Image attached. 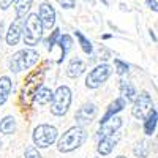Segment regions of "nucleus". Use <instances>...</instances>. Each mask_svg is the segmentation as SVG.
<instances>
[{"instance_id": "f257e3e1", "label": "nucleus", "mask_w": 158, "mask_h": 158, "mask_svg": "<svg viewBox=\"0 0 158 158\" xmlns=\"http://www.w3.org/2000/svg\"><path fill=\"white\" fill-rule=\"evenodd\" d=\"M22 36H24V43L27 46H36L40 40L43 38V25L40 22L36 13H32V15L25 18L22 24Z\"/></svg>"}, {"instance_id": "f03ea898", "label": "nucleus", "mask_w": 158, "mask_h": 158, "mask_svg": "<svg viewBox=\"0 0 158 158\" xmlns=\"http://www.w3.org/2000/svg\"><path fill=\"white\" fill-rule=\"evenodd\" d=\"M85 139H87V131L81 127H73L68 131H65L63 136L59 139V150L71 152L77 147H81Z\"/></svg>"}, {"instance_id": "7ed1b4c3", "label": "nucleus", "mask_w": 158, "mask_h": 158, "mask_svg": "<svg viewBox=\"0 0 158 158\" xmlns=\"http://www.w3.org/2000/svg\"><path fill=\"white\" fill-rule=\"evenodd\" d=\"M38 52L35 49H22L18 51L16 54H13L10 59V71L13 73H21L29 70L30 67L38 62Z\"/></svg>"}, {"instance_id": "20e7f679", "label": "nucleus", "mask_w": 158, "mask_h": 158, "mask_svg": "<svg viewBox=\"0 0 158 158\" xmlns=\"http://www.w3.org/2000/svg\"><path fill=\"white\" fill-rule=\"evenodd\" d=\"M44 68H40V70H35L33 73L29 74V77L25 79V84L22 87V92H21V98H22V103L25 104H30L36 95V92L41 89L43 85V79H44Z\"/></svg>"}, {"instance_id": "39448f33", "label": "nucleus", "mask_w": 158, "mask_h": 158, "mask_svg": "<svg viewBox=\"0 0 158 158\" xmlns=\"http://www.w3.org/2000/svg\"><path fill=\"white\" fill-rule=\"evenodd\" d=\"M71 104V90L67 85H60L54 95H52V104H51V112L54 115H65L70 109Z\"/></svg>"}, {"instance_id": "423d86ee", "label": "nucleus", "mask_w": 158, "mask_h": 158, "mask_svg": "<svg viewBox=\"0 0 158 158\" xmlns=\"http://www.w3.org/2000/svg\"><path fill=\"white\" fill-rule=\"evenodd\" d=\"M33 142L35 146H38L40 149H46L49 146H52L57 138H59V131L56 127L52 125H48V123H43V125H38L35 130H33Z\"/></svg>"}, {"instance_id": "0eeeda50", "label": "nucleus", "mask_w": 158, "mask_h": 158, "mask_svg": "<svg viewBox=\"0 0 158 158\" xmlns=\"http://www.w3.org/2000/svg\"><path fill=\"white\" fill-rule=\"evenodd\" d=\"M111 73H112V68L109 67V65L108 63H101V65L95 67L94 70L87 74L85 85L89 89H98L103 82L108 81V77L111 76Z\"/></svg>"}, {"instance_id": "6e6552de", "label": "nucleus", "mask_w": 158, "mask_h": 158, "mask_svg": "<svg viewBox=\"0 0 158 158\" xmlns=\"http://www.w3.org/2000/svg\"><path fill=\"white\" fill-rule=\"evenodd\" d=\"M152 108H153V104H152L150 95L147 94V92H141V94L136 97V100H135V104H133L131 112H133V115L136 118H139V120H146L147 115L152 111Z\"/></svg>"}, {"instance_id": "1a4fd4ad", "label": "nucleus", "mask_w": 158, "mask_h": 158, "mask_svg": "<svg viewBox=\"0 0 158 158\" xmlns=\"http://www.w3.org/2000/svg\"><path fill=\"white\" fill-rule=\"evenodd\" d=\"M97 114H98V108H97V104H94V103H85V104H82V106L77 109L76 115H74L77 127L84 128V125L92 123V120H95Z\"/></svg>"}, {"instance_id": "9d476101", "label": "nucleus", "mask_w": 158, "mask_h": 158, "mask_svg": "<svg viewBox=\"0 0 158 158\" xmlns=\"http://www.w3.org/2000/svg\"><path fill=\"white\" fill-rule=\"evenodd\" d=\"M38 18H40V22H41L43 25V29H52L54 27V24H56V10L54 6H52L51 3H41L40 5V10H38Z\"/></svg>"}, {"instance_id": "9b49d317", "label": "nucleus", "mask_w": 158, "mask_h": 158, "mask_svg": "<svg viewBox=\"0 0 158 158\" xmlns=\"http://www.w3.org/2000/svg\"><path fill=\"white\" fill-rule=\"evenodd\" d=\"M122 127V117H118V115H114L111 118H108L106 122H103L100 123V131H98V136H111L114 135L115 131Z\"/></svg>"}, {"instance_id": "f8f14e48", "label": "nucleus", "mask_w": 158, "mask_h": 158, "mask_svg": "<svg viewBox=\"0 0 158 158\" xmlns=\"http://www.w3.org/2000/svg\"><path fill=\"white\" fill-rule=\"evenodd\" d=\"M22 36V21L21 19H15L10 27H8V32H6V43L10 46H16L19 43V40Z\"/></svg>"}, {"instance_id": "ddd939ff", "label": "nucleus", "mask_w": 158, "mask_h": 158, "mask_svg": "<svg viewBox=\"0 0 158 158\" xmlns=\"http://www.w3.org/2000/svg\"><path fill=\"white\" fill-rule=\"evenodd\" d=\"M118 135H111V136H104V138H101V141H100V144H98V153L100 155H103V156H106V155H109L112 150H114V147H115V144H117V141H118Z\"/></svg>"}, {"instance_id": "4468645a", "label": "nucleus", "mask_w": 158, "mask_h": 158, "mask_svg": "<svg viewBox=\"0 0 158 158\" xmlns=\"http://www.w3.org/2000/svg\"><path fill=\"white\" fill-rule=\"evenodd\" d=\"M85 71V63L82 59L79 57H73L71 62L68 63V68H67V76L68 77H77L81 76Z\"/></svg>"}, {"instance_id": "2eb2a0df", "label": "nucleus", "mask_w": 158, "mask_h": 158, "mask_svg": "<svg viewBox=\"0 0 158 158\" xmlns=\"http://www.w3.org/2000/svg\"><path fill=\"white\" fill-rule=\"evenodd\" d=\"M125 104H127V101L122 98V97H118V98H115L111 104H109V108H108V111H106V114L103 115V118L100 120V123H103V122H106L108 118H111V117H114L117 112H120L123 108H125Z\"/></svg>"}, {"instance_id": "dca6fc26", "label": "nucleus", "mask_w": 158, "mask_h": 158, "mask_svg": "<svg viewBox=\"0 0 158 158\" xmlns=\"http://www.w3.org/2000/svg\"><path fill=\"white\" fill-rule=\"evenodd\" d=\"M120 94H122V98H123L127 103H128V101H130V103L135 101L136 97H138L135 85L131 84V82H128V81H120Z\"/></svg>"}, {"instance_id": "f3484780", "label": "nucleus", "mask_w": 158, "mask_h": 158, "mask_svg": "<svg viewBox=\"0 0 158 158\" xmlns=\"http://www.w3.org/2000/svg\"><path fill=\"white\" fill-rule=\"evenodd\" d=\"M13 82L8 76H2L0 77V106L6 103L8 97H10V92H11Z\"/></svg>"}, {"instance_id": "a211bd4d", "label": "nucleus", "mask_w": 158, "mask_h": 158, "mask_svg": "<svg viewBox=\"0 0 158 158\" xmlns=\"http://www.w3.org/2000/svg\"><path fill=\"white\" fill-rule=\"evenodd\" d=\"M15 10H16V19H24L25 15L30 11L32 8V0H16L15 2Z\"/></svg>"}, {"instance_id": "6ab92c4d", "label": "nucleus", "mask_w": 158, "mask_h": 158, "mask_svg": "<svg viewBox=\"0 0 158 158\" xmlns=\"http://www.w3.org/2000/svg\"><path fill=\"white\" fill-rule=\"evenodd\" d=\"M57 44H59L60 49H62V59H60L59 62H63V59L67 57V54L73 49V38H71L70 35H60Z\"/></svg>"}, {"instance_id": "aec40b11", "label": "nucleus", "mask_w": 158, "mask_h": 158, "mask_svg": "<svg viewBox=\"0 0 158 158\" xmlns=\"http://www.w3.org/2000/svg\"><path fill=\"white\" fill-rule=\"evenodd\" d=\"M156 122H158V114H156L155 109H152L150 114H149L147 118H146V123H144V133L149 135V136L153 135V131H155V128H156Z\"/></svg>"}, {"instance_id": "412c9836", "label": "nucleus", "mask_w": 158, "mask_h": 158, "mask_svg": "<svg viewBox=\"0 0 158 158\" xmlns=\"http://www.w3.org/2000/svg\"><path fill=\"white\" fill-rule=\"evenodd\" d=\"M52 90L51 89H48V87H41L38 92H36V95H35V101L38 103V104H48V103H51L52 101Z\"/></svg>"}, {"instance_id": "4be33fe9", "label": "nucleus", "mask_w": 158, "mask_h": 158, "mask_svg": "<svg viewBox=\"0 0 158 158\" xmlns=\"http://www.w3.org/2000/svg\"><path fill=\"white\" fill-rule=\"evenodd\" d=\"M15 130H16V120H15V117H5L2 122H0V131H2L3 135H11V133H15Z\"/></svg>"}, {"instance_id": "5701e85b", "label": "nucleus", "mask_w": 158, "mask_h": 158, "mask_svg": "<svg viewBox=\"0 0 158 158\" xmlns=\"http://www.w3.org/2000/svg\"><path fill=\"white\" fill-rule=\"evenodd\" d=\"M150 152V147H149V142L146 139H142L139 142H136V146L133 149V153L138 156V158H146Z\"/></svg>"}, {"instance_id": "b1692460", "label": "nucleus", "mask_w": 158, "mask_h": 158, "mask_svg": "<svg viewBox=\"0 0 158 158\" xmlns=\"http://www.w3.org/2000/svg\"><path fill=\"white\" fill-rule=\"evenodd\" d=\"M74 35H76V38H77V41H79V44H81V48H82V51L85 52V54H92L94 52V46H92V43L89 41V40L82 35V32H79V30H76L74 32Z\"/></svg>"}, {"instance_id": "393cba45", "label": "nucleus", "mask_w": 158, "mask_h": 158, "mask_svg": "<svg viewBox=\"0 0 158 158\" xmlns=\"http://www.w3.org/2000/svg\"><path fill=\"white\" fill-rule=\"evenodd\" d=\"M59 38H60V29H54L51 32L49 38L46 40V49L54 48V44H57V41H59Z\"/></svg>"}, {"instance_id": "a878e982", "label": "nucleus", "mask_w": 158, "mask_h": 158, "mask_svg": "<svg viewBox=\"0 0 158 158\" xmlns=\"http://www.w3.org/2000/svg\"><path fill=\"white\" fill-rule=\"evenodd\" d=\"M114 65H115V70H117V73L118 74H127L128 71H130V65L128 63H125V62H122L120 59H115L114 60Z\"/></svg>"}, {"instance_id": "bb28decb", "label": "nucleus", "mask_w": 158, "mask_h": 158, "mask_svg": "<svg viewBox=\"0 0 158 158\" xmlns=\"http://www.w3.org/2000/svg\"><path fill=\"white\" fill-rule=\"evenodd\" d=\"M25 158H43V156L38 153V150L33 146H29L27 149H25Z\"/></svg>"}, {"instance_id": "cd10ccee", "label": "nucleus", "mask_w": 158, "mask_h": 158, "mask_svg": "<svg viewBox=\"0 0 158 158\" xmlns=\"http://www.w3.org/2000/svg\"><path fill=\"white\" fill-rule=\"evenodd\" d=\"M60 5L65 10H71L76 6V0H60Z\"/></svg>"}, {"instance_id": "c85d7f7f", "label": "nucleus", "mask_w": 158, "mask_h": 158, "mask_svg": "<svg viewBox=\"0 0 158 158\" xmlns=\"http://www.w3.org/2000/svg\"><path fill=\"white\" fill-rule=\"evenodd\" d=\"M146 3H147V6L150 10H153V11L158 13V2H155V0H146Z\"/></svg>"}, {"instance_id": "c756f323", "label": "nucleus", "mask_w": 158, "mask_h": 158, "mask_svg": "<svg viewBox=\"0 0 158 158\" xmlns=\"http://www.w3.org/2000/svg\"><path fill=\"white\" fill-rule=\"evenodd\" d=\"M13 2H16V0H0V8H2V10H6Z\"/></svg>"}, {"instance_id": "7c9ffc66", "label": "nucleus", "mask_w": 158, "mask_h": 158, "mask_svg": "<svg viewBox=\"0 0 158 158\" xmlns=\"http://www.w3.org/2000/svg\"><path fill=\"white\" fill-rule=\"evenodd\" d=\"M2 32H3V24L0 22V43H2Z\"/></svg>"}, {"instance_id": "2f4dec72", "label": "nucleus", "mask_w": 158, "mask_h": 158, "mask_svg": "<svg viewBox=\"0 0 158 158\" xmlns=\"http://www.w3.org/2000/svg\"><path fill=\"white\" fill-rule=\"evenodd\" d=\"M111 36H112L111 33H104V35H103V40H109Z\"/></svg>"}, {"instance_id": "473e14b6", "label": "nucleus", "mask_w": 158, "mask_h": 158, "mask_svg": "<svg viewBox=\"0 0 158 158\" xmlns=\"http://www.w3.org/2000/svg\"><path fill=\"white\" fill-rule=\"evenodd\" d=\"M117 158H125V156H122V155H120V156H117Z\"/></svg>"}]
</instances>
